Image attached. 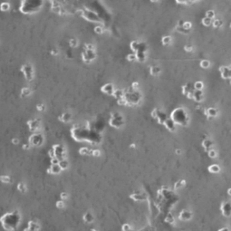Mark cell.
Segmentation results:
<instances>
[{"label":"cell","mask_w":231,"mask_h":231,"mask_svg":"<svg viewBox=\"0 0 231 231\" xmlns=\"http://www.w3.org/2000/svg\"><path fill=\"white\" fill-rule=\"evenodd\" d=\"M169 41H170V40H169V38H168V36H166V37L164 38V40H162V42H163L164 44H168Z\"/></svg>","instance_id":"f35d334b"},{"label":"cell","mask_w":231,"mask_h":231,"mask_svg":"<svg viewBox=\"0 0 231 231\" xmlns=\"http://www.w3.org/2000/svg\"><path fill=\"white\" fill-rule=\"evenodd\" d=\"M125 100L123 99L122 97H121V98H119L118 99V103L119 104H121V105H123V104H125Z\"/></svg>","instance_id":"d590c367"},{"label":"cell","mask_w":231,"mask_h":231,"mask_svg":"<svg viewBox=\"0 0 231 231\" xmlns=\"http://www.w3.org/2000/svg\"><path fill=\"white\" fill-rule=\"evenodd\" d=\"M208 157H209V158H211V159H214V158H216V157H217V151H216L215 149H208Z\"/></svg>","instance_id":"603a6c76"},{"label":"cell","mask_w":231,"mask_h":231,"mask_svg":"<svg viewBox=\"0 0 231 231\" xmlns=\"http://www.w3.org/2000/svg\"><path fill=\"white\" fill-rule=\"evenodd\" d=\"M10 181L11 179L9 176H5V175L0 176V182L1 183H10Z\"/></svg>","instance_id":"d6986e66"},{"label":"cell","mask_w":231,"mask_h":231,"mask_svg":"<svg viewBox=\"0 0 231 231\" xmlns=\"http://www.w3.org/2000/svg\"><path fill=\"white\" fill-rule=\"evenodd\" d=\"M113 95L114 96V97H116V98H121V97H122V90H116V91H114L113 92Z\"/></svg>","instance_id":"d4e9b609"},{"label":"cell","mask_w":231,"mask_h":231,"mask_svg":"<svg viewBox=\"0 0 231 231\" xmlns=\"http://www.w3.org/2000/svg\"><path fill=\"white\" fill-rule=\"evenodd\" d=\"M160 72V69H159V67H151L150 68V73L152 74V75H157V74H159V72Z\"/></svg>","instance_id":"7402d4cb"},{"label":"cell","mask_w":231,"mask_h":231,"mask_svg":"<svg viewBox=\"0 0 231 231\" xmlns=\"http://www.w3.org/2000/svg\"><path fill=\"white\" fill-rule=\"evenodd\" d=\"M83 220L85 221L86 223H91L93 220V217H92V215L90 212H87L85 215L83 216Z\"/></svg>","instance_id":"2e32d148"},{"label":"cell","mask_w":231,"mask_h":231,"mask_svg":"<svg viewBox=\"0 0 231 231\" xmlns=\"http://www.w3.org/2000/svg\"><path fill=\"white\" fill-rule=\"evenodd\" d=\"M230 84H231V82H230Z\"/></svg>","instance_id":"7dc6e473"},{"label":"cell","mask_w":231,"mask_h":231,"mask_svg":"<svg viewBox=\"0 0 231 231\" xmlns=\"http://www.w3.org/2000/svg\"><path fill=\"white\" fill-rule=\"evenodd\" d=\"M51 54H54V55H55V54H57L58 53L56 52V50H53V51L51 52Z\"/></svg>","instance_id":"b9f144b4"},{"label":"cell","mask_w":231,"mask_h":231,"mask_svg":"<svg viewBox=\"0 0 231 231\" xmlns=\"http://www.w3.org/2000/svg\"><path fill=\"white\" fill-rule=\"evenodd\" d=\"M19 139L18 138H13L12 139V143L15 144V145H17V144H19Z\"/></svg>","instance_id":"e575fe53"},{"label":"cell","mask_w":231,"mask_h":231,"mask_svg":"<svg viewBox=\"0 0 231 231\" xmlns=\"http://www.w3.org/2000/svg\"><path fill=\"white\" fill-rule=\"evenodd\" d=\"M9 8H10V5L8 4V3H6V2H3V3H1V5H0V10L1 11H7L9 10Z\"/></svg>","instance_id":"ac0fdd59"},{"label":"cell","mask_w":231,"mask_h":231,"mask_svg":"<svg viewBox=\"0 0 231 231\" xmlns=\"http://www.w3.org/2000/svg\"><path fill=\"white\" fill-rule=\"evenodd\" d=\"M92 154L93 155V156H95V157H98V156L101 155V151H100L99 149H94V150H92Z\"/></svg>","instance_id":"d6a6232c"},{"label":"cell","mask_w":231,"mask_h":231,"mask_svg":"<svg viewBox=\"0 0 231 231\" xmlns=\"http://www.w3.org/2000/svg\"><path fill=\"white\" fill-rule=\"evenodd\" d=\"M29 141H30L31 145H34V146H41L43 141H44V139H43V136H42L41 134L36 133L31 136Z\"/></svg>","instance_id":"277c9868"},{"label":"cell","mask_w":231,"mask_h":231,"mask_svg":"<svg viewBox=\"0 0 231 231\" xmlns=\"http://www.w3.org/2000/svg\"><path fill=\"white\" fill-rule=\"evenodd\" d=\"M59 120H60L61 122H71V120H72V115L68 113H63L62 115L59 116Z\"/></svg>","instance_id":"9c48e42d"},{"label":"cell","mask_w":231,"mask_h":231,"mask_svg":"<svg viewBox=\"0 0 231 231\" xmlns=\"http://www.w3.org/2000/svg\"><path fill=\"white\" fill-rule=\"evenodd\" d=\"M186 184V181L183 180H179V181H177L176 183H175L174 185V189L175 190H177V189H180V188H181V187H183L184 185Z\"/></svg>","instance_id":"ffe728a7"},{"label":"cell","mask_w":231,"mask_h":231,"mask_svg":"<svg viewBox=\"0 0 231 231\" xmlns=\"http://www.w3.org/2000/svg\"><path fill=\"white\" fill-rule=\"evenodd\" d=\"M213 141L211 140H209V139H206V140H204L203 141H202V146L205 148L206 150H208L209 149V148H211L212 146H213Z\"/></svg>","instance_id":"30bf717a"},{"label":"cell","mask_w":231,"mask_h":231,"mask_svg":"<svg viewBox=\"0 0 231 231\" xmlns=\"http://www.w3.org/2000/svg\"><path fill=\"white\" fill-rule=\"evenodd\" d=\"M94 30H95V32L98 33V34H101V33H102V28H101V27H95Z\"/></svg>","instance_id":"8d00e7d4"},{"label":"cell","mask_w":231,"mask_h":231,"mask_svg":"<svg viewBox=\"0 0 231 231\" xmlns=\"http://www.w3.org/2000/svg\"><path fill=\"white\" fill-rule=\"evenodd\" d=\"M27 124H28V127H29V130L31 131L36 132L39 130L40 126H41V121H40V119H34V120L28 121Z\"/></svg>","instance_id":"3957f363"},{"label":"cell","mask_w":231,"mask_h":231,"mask_svg":"<svg viewBox=\"0 0 231 231\" xmlns=\"http://www.w3.org/2000/svg\"><path fill=\"white\" fill-rule=\"evenodd\" d=\"M58 165L60 166V168H61L62 170H63V169H66L67 168H68V166H69V163H68V161H67L65 159H61V160H59V163H58Z\"/></svg>","instance_id":"5bb4252c"},{"label":"cell","mask_w":231,"mask_h":231,"mask_svg":"<svg viewBox=\"0 0 231 231\" xmlns=\"http://www.w3.org/2000/svg\"><path fill=\"white\" fill-rule=\"evenodd\" d=\"M61 170V168L58 164H52L51 167L47 169V173L51 175H56L58 173H60Z\"/></svg>","instance_id":"5b68a950"},{"label":"cell","mask_w":231,"mask_h":231,"mask_svg":"<svg viewBox=\"0 0 231 231\" xmlns=\"http://www.w3.org/2000/svg\"><path fill=\"white\" fill-rule=\"evenodd\" d=\"M48 155L51 157V158H54V157H55V154H54V149H49L48 150Z\"/></svg>","instance_id":"836d02e7"},{"label":"cell","mask_w":231,"mask_h":231,"mask_svg":"<svg viewBox=\"0 0 231 231\" xmlns=\"http://www.w3.org/2000/svg\"><path fill=\"white\" fill-rule=\"evenodd\" d=\"M21 72L24 73L27 81H32L34 79V69L31 64H25L21 67Z\"/></svg>","instance_id":"6da1fadb"},{"label":"cell","mask_w":231,"mask_h":231,"mask_svg":"<svg viewBox=\"0 0 231 231\" xmlns=\"http://www.w3.org/2000/svg\"><path fill=\"white\" fill-rule=\"evenodd\" d=\"M185 49H186V50H188V51H190V50H191L192 48H191V47H189V46H187V47H185Z\"/></svg>","instance_id":"f6af8a7d"},{"label":"cell","mask_w":231,"mask_h":231,"mask_svg":"<svg viewBox=\"0 0 231 231\" xmlns=\"http://www.w3.org/2000/svg\"><path fill=\"white\" fill-rule=\"evenodd\" d=\"M227 194L231 196V189H229V190H227Z\"/></svg>","instance_id":"bcb514c9"},{"label":"cell","mask_w":231,"mask_h":231,"mask_svg":"<svg viewBox=\"0 0 231 231\" xmlns=\"http://www.w3.org/2000/svg\"><path fill=\"white\" fill-rule=\"evenodd\" d=\"M40 229V225L36 221H29L28 222V227L26 230H38Z\"/></svg>","instance_id":"ba28073f"},{"label":"cell","mask_w":231,"mask_h":231,"mask_svg":"<svg viewBox=\"0 0 231 231\" xmlns=\"http://www.w3.org/2000/svg\"><path fill=\"white\" fill-rule=\"evenodd\" d=\"M193 99L195 100L197 103H199V102H201L202 101V99H203V95H202V92H200V91H198L197 90V92H193Z\"/></svg>","instance_id":"8fae6325"},{"label":"cell","mask_w":231,"mask_h":231,"mask_svg":"<svg viewBox=\"0 0 231 231\" xmlns=\"http://www.w3.org/2000/svg\"><path fill=\"white\" fill-rule=\"evenodd\" d=\"M53 149L54 151L55 157L60 159H65V149H63V147L62 145H54Z\"/></svg>","instance_id":"7a4b0ae2"},{"label":"cell","mask_w":231,"mask_h":231,"mask_svg":"<svg viewBox=\"0 0 231 231\" xmlns=\"http://www.w3.org/2000/svg\"><path fill=\"white\" fill-rule=\"evenodd\" d=\"M30 148V144H24L23 145V149H28Z\"/></svg>","instance_id":"74e56055"},{"label":"cell","mask_w":231,"mask_h":231,"mask_svg":"<svg viewBox=\"0 0 231 231\" xmlns=\"http://www.w3.org/2000/svg\"><path fill=\"white\" fill-rule=\"evenodd\" d=\"M36 109H37L39 112H42V111H45V104H44V103H39V104H37V105H36Z\"/></svg>","instance_id":"83f0119b"},{"label":"cell","mask_w":231,"mask_h":231,"mask_svg":"<svg viewBox=\"0 0 231 231\" xmlns=\"http://www.w3.org/2000/svg\"><path fill=\"white\" fill-rule=\"evenodd\" d=\"M132 86H133V87H134V86H135V87H138L139 83H138V82H135V83H133V84H132Z\"/></svg>","instance_id":"ee69618b"},{"label":"cell","mask_w":231,"mask_h":231,"mask_svg":"<svg viewBox=\"0 0 231 231\" xmlns=\"http://www.w3.org/2000/svg\"><path fill=\"white\" fill-rule=\"evenodd\" d=\"M203 86H204L203 82H200V81L196 82L195 84H194V88H195L196 90H198V91H201V90H202V88H203Z\"/></svg>","instance_id":"44dd1931"},{"label":"cell","mask_w":231,"mask_h":231,"mask_svg":"<svg viewBox=\"0 0 231 231\" xmlns=\"http://www.w3.org/2000/svg\"><path fill=\"white\" fill-rule=\"evenodd\" d=\"M56 207L58 208H63L65 207V203L63 201V199L60 200V201H57L56 202Z\"/></svg>","instance_id":"4316f807"},{"label":"cell","mask_w":231,"mask_h":231,"mask_svg":"<svg viewBox=\"0 0 231 231\" xmlns=\"http://www.w3.org/2000/svg\"><path fill=\"white\" fill-rule=\"evenodd\" d=\"M191 217H192V214L188 210L181 211L180 214V218L181 220H190Z\"/></svg>","instance_id":"52a82bcc"},{"label":"cell","mask_w":231,"mask_h":231,"mask_svg":"<svg viewBox=\"0 0 231 231\" xmlns=\"http://www.w3.org/2000/svg\"><path fill=\"white\" fill-rule=\"evenodd\" d=\"M60 198L63 200L67 199H68V193H66V192H62L61 194H60Z\"/></svg>","instance_id":"1f68e13d"},{"label":"cell","mask_w":231,"mask_h":231,"mask_svg":"<svg viewBox=\"0 0 231 231\" xmlns=\"http://www.w3.org/2000/svg\"><path fill=\"white\" fill-rule=\"evenodd\" d=\"M208 171L211 173H218L220 171V168L219 166L217 164H212L208 167Z\"/></svg>","instance_id":"7c38bea8"},{"label":"cell","mask_w":231,"mask_h":231,"mask_svg":"<svg viewBox=\"0 0 231 231\" xmlns=\"http://www.w3.org/2000/svg\"><path fill=\"white\" fill-rule=\"evenodd\" d=\"M85 47L87 48L88 50H91V49H92V45H90V44L86 45H85Z\"/></svg>","instance_id":"60d3db41"},{"label":"cell","mask_w":231,"mask_h":231,"mask_svg":"<svg viewBox=\"0 0 231 231\" xmlns=\"http://www.w3.org/2000/svg\"><path fill=\"white\" fill-rule=\"evenodd\" d=\"M88 152H90V151L87 148H82V149H79V153L82 154V155H86V154H88Z\"/></svg>","instance_id":"f1b7e54d"},{"label":"cell","mask_w":231,"mask_h":231,"mask_svg":"<svg viewBox=\"0 0 231 231\" xmlns=\"http://www.w3.org/2000/svg\"><path fill=\"white\" fill-rule=\"evenodd\" d=\"M17 190H19L21 193H25L27 189H26V186L24 182H19L17 184Z\"/></svg>","instance_id":"e0dca14e"},{"label":"cell","mask_w":231,"mask_h":231,"mask_svg":"<svg viewBox=\"0 0 231 231\" xmlns=\"http://www.w3.org/2000/svg\"><path fill=\"white\" fill-rule=\"evenodd\" d=\"M69 43H70V45L72 46V47H75V46H77V40H76V39H74V38L71 39Z\"/></svg>","instance_id":"f546056e"},{"label":"cell","mask_w":231,"mask_h":231,"mask_svg":"<svg viewBox=\"0 0 231 231\" xmlns=\"http://www.w3.org/2000/svg\"><path fill=\"white\" fill-rule=\"evenodd\" d=\"M31 92H32V91H31L30 88L25 87V88H23V89L21 90V95H22L23 97H26V96L30 95Z\"/></svg>","instance_id":"9a60e30c"},{"label":"cell","mask_w":231,"mask_h":231,"mask_svg":"<svg viewBox=\"0 0 231 231\" xmlns=\"http://www.w3.org/2000/svg\"><path fill=\"white\" fill-rule=\"evenodd\" d=\"M217 109H215V108H209L206 112V114L208 117H215L216 115H217Z\"/></svg>","instance_id":"4fadbf2b"},{"label":"cell","mask_w":231,"mask_h":231,"mask_svg":"<svg viewBox=\"0 0 231 231\" xmlns=\"http://www.w3.org/2000/svg\"><path fill=\"white\" fill-rule=\"evenodd\" d=\"M200 66L202 68H208L209 67V62L207 60H203L200 62Z\"/></svg>","instance_id":"484cf974"},{"label":"cell","mask_w":231,"mask_h":231,"mask_svg":"<svg viewBox=\"0 0 231 231\" xmlns=\"http://www.w3.org/2000/svg\"><path fill=\"white\" fill-rule=\"evenodd\" d=\"M165 221H166L167 223H169V224L173 223V222H174V217H173L172 214H168V216H167L166 218H165Z\"/></svg>","instance_id":"cb8c5ba5"},{"label":"cell","mask_w":231,"mask_h":231,"mask_svg":"<svg viewBox=\"0 0 231 231\" xmlns=\"http://www.w3.org/2000/svg\"><path fill=\"white\" fill-rule=\"evenodd\" d=\"M59 160L60 159L56 158V157H54V158H51V164H58L59 163Z\"/></svg>","instance_id":"4dcf8cb0"},{"label":"cell","mask_w":231,"mask_h":231,"mask_svg":"<svg viewBox=\"0 0 231 231\" xmlns=\"http://www.w3.org/2000/svg\"><path fill=\"white\" fill-rule=\"evenodd\" d=\"M123 226H123V227H122V229H123V230H126V229H128V230H129V229H130V226H129L128 224H124Z\"/></svg>","instance_id":"ab89813d"},{"label":"cell","mask_w":231,"mask_h":231,"mask_svg":"<svg viewBox=\"0 0 231 231\" xmlns=\"http://www.w3.org/2000/svg\"><path fill=\"white\" fill-rule=\"evenodd\" d=\"M102 92L106 93V94H109V95H113V92H114V89H113V85L111 84V83H107L105 85H103L102 87Z\"/></svg>","instance_id":"8992f818"},{"label":"cell","mask_w":231,"mask_h":231,"mask_svg":"<svg viewBox=\"0 0 231 231\" xmlns=\"http://www.w3.org/2000/svg\"><path fill=\"white\" fill-rule=\"evenodd\" d=\"M176 153L180 155V154H181V150L180 149H176Z\"/></svg>","instance_id":"7bdbcfd3"}]
</instances>
